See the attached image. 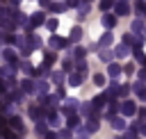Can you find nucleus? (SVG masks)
Instances as JSON below:
<instances>
[{
	"mask_svg": "<svg viewBox=\"0 0 146 139\" xmlns=\"http://www.w3.org/2000/svg\"><path fill=\"white\" fill-rule=\"evenodd\" d=\"M48 43H50V48H52V50H62V48H66V46H68V41H66V39H62V36H57L55 32H52V36L48 39Z\"/></svg>",
	"mask_w": 146,
	"mask_h": 139,
	"instance_id": "nucleus-1",
	"label": "nucleus"
},
{
	"mask_svg": "<svg viewBox=\"0 0 146 139\" xmlns=\"http://www.w3.org/2000/svg\"><path fill=\"white\" fill-rule=\"evenodd\" d=\"M119 112H121V116H125V118H128V116H135L137 105H135L132 100H125V103H121V109H119Z\"/></svg>",
	"mask_w": 146,
	"mask_h": 139,
	"instance_id": "nucleus-2",
	"label": "nucleus"
},
{
	"mask_svg": "<svg viewBox=\"0 0 146 139\" xmlns=\"http://www.w3.org/2000/svg\"><path fill=\"white\" fill-rule=\"evenodd\" d=\"M114 14H116V16H128V14H130V5H128V0H119V2L114 5Z\"/></svg>",
	"mask_w": 146,
	"mask_h": 139,
	"instance_id": "nucleus-3",
	"label": "nucleus"
},
{
	"mask_svg": "<svg viewBox=\"0 0 146 139\" xmlns=\"http://www.w3.org/2000/svg\"><path fill=\"white\" fill-rule=\"evenodd\" d=\"M100 23H103V27L112 30V27L116 25V14H107V11H105V14H103V21H100Z\"/></svg>",
	"mask_w": 146,
	"mask_h": 139,
	"instance_id": "nucleus-4",
	"label": "nucleus"
},
{
	"mask_svg": "<svg viewBox=\"0 0 146 139\" xmlns=\"http://www.w3.org/2000/svg\"><path fill=\"white\" fill-rule=\"evenodd\" d=\"M75 107H78V100H75V98H66V100H64V109H62V112L71 116V114H75Z\"/></svg>",
	"mask_w": 146,
	"mask_h": 139,
	"instance_id": "nucleus-5",
	"label": "nucleus"
},
{
	"mask_svg": "<svg viewBox=\"0 0 146 139\" xmlns=\"http://www.w3.org/2000/svg\"><path fill=\"white\" fill-rule=\"evenodd\" d=\"M2 57H5V62H7V64H14V66H16V59H18V55H16L11 48H7V50L2 52Z\"/></svg>",
	"mask_w": 146,
	"mask_h": 139,
	"instance_id": "nucleus-6",
	"label": "nucleus"
},
{
	"mask_svg": "<svg viewBox=\"0 0 146 139\" xmlns=\"http://www.w3.org/2000/svg\"><path fill=\"white\" fill-rule=\"evenodd\" d=\"M121 71H123V68H121L119 64H114V62H112V64L107 66V73H110V77H112V80H116V77L121 75Z\"/></svg>",
	"mask_w": 146,
	"mask_h": 139,
	"instance_id": "nucleus-7",
	"label": "nucleus"
},
{
	"mask_svg": "<svg viewBox=\"0 0 146 139\" xmlns=\"http://www.w3.org/2000/svg\"><path fill=\"white\" fill-rule=\"evenodd\" d=\"M82 77H84V73H71L68 75V84L71 87H80L82 84Z\"/></svg>",
	"mask_w": 146,
	"mask_h": 139,
	"instance_id": "nucleus-8",
	"label": "nucleus"
},
{
	"mask_svg": "<svg viewBox=\"0 0 146 139\" xmlns=\"http://www.w3.org/2000/svg\"><path fill=\"white\" fill-rule=\"evenodd\" d=\"M25 41H27V46H30V48H32V50H34V48H39V46H41V39H39V36H36V34H27V39H25Z\"/></svg>",
	"mask_w": 146,
	"mask_h": 139,
	"instance_id": "nucleus-9",
	"label": "nucleus"
},
{
	"mask_svg": "<svg viewBox=\"0 0 146 139\" xmlns=\"http://www.w3.org/2000/svg\"><path fill=\"white\" fill-rule=\"evenodd\" d=\"M30 116H32L34 121H39V118L43 116V107H39V105H32V107H30Z\"/></svg>",
	"mask_w": 146,
	"mask_h": 139,
	"instance_id": "nucleus-10",
	"label": "nucleus"
},
{
	"mask_svg": "<svg viewBox=\"0 0 146 139\" xmlns=\"http://www.w3.org/2000/svg\"><path fill=\"white\" fill-rule=\"evenodd\" d=\"M21 89L27 91V93H30V91H36V82H32V80H23V82H21Z\"/></svg>",
	"mask_w": 146,
	"mask_h": 139,
	"instance_id": "nucleus-11",
	"label": "nucleus"
},
{
	"mask_svg": "<svg viewBox=\"0 0 146 139\" xmlns=\"http://www.w3.org/2000/svg\"><path fill=\"white\" fill-rule=\"evenodd\" d=\"M48 123H50V125H57V128L62 125V118L57 116V112H55V109H52V112H48Z\"/></svg>",
	"mask_w": 146,
	"mask_h": 139,
	"instance_id": "nucleus-12",
	"label": "nucleus"
},
{
	"mask_svg": "<svg viewBox=\"0 0 146 139\" xmlns=\"http://www.w3.org/2000/svg\"><path fill=\"white\" fill-rule=\"evenodd\" d=\"M114 39H112V32H105L103 36H100V43H98V48H105V46H110Z\"/></svg>",
	"mask_w": 146,
	"mask_h": 139,
	"instance_id": "nucleus-13",
	"label": "nucleus"
},
{
	"mask_svg": "<svg viewBox=\"0 0 146 139\" xmlns=\"http://www.w3.org/2000/svg\"><path fill=\"white\" fill-rule=\"evenodd\" d=\"M137 130H139V125L135 123L130 130H125V132H123V137H121V139H135V137H137Z\"/></svg>",
	"mask_w": 146,
	"mask_h": 139,
	"instance_id": "nucleus-14",
	"label": "nucleus"
},
{
	"mask_svg": "<svg viewBox=\"0 0 146 139\" xmlns=\"http://www.w3.org/2000/svg\"><path fill=\"white\" fill-rule=\"evenodd\" d=\"M50 9H52V11H57V14H59V11H66V9H68V2H52V5H50Z\"/></svg>",
	"mask_w": 146,
	"mask_h": 139,
	"instance_id": "nucleus-15",
	"label": "nucleus"
},
{
	"mask_svg": "<svg viewBox=\"0 0 146 139\" xmlns=\"http://www.w3.org/2000/svg\"><path fill=\"white\" fill-rule=\"evenodd\" d=\"M114 55H116V57H125V55H128V43H121V46H116Z\"/></svg>",
	"mask_w": 146,
	"mask_h": 139,
	"instance_id": "nucleus-16",
	"label": "nucleus"
},
{
	"mask_svg": "<svg viewBox=\"0 0 146 139\" xmlns=\"http://www.w3.org/2000/svg\"><path fill=\"white\" fill-rule=\"evenodd\" d=\"M135 59H137L139 64H146V57H144V52H141V46H135Z\"/></svg>",
	"mask_w": 146,
	"mask_h": 139,
	"instance_id": "nucleus-17",
	"label": "nucleus"
},
{
	"mask_svg": "<svg viewBox=\"0 0 146 139\" xmlns=\"http://www.w3.org/2000/svg\"><path fill=\"white\" fill-rule=\"evenodd\" d=\"M36 91H39V96H43L48 91V82L46 80H36Z\"/></svg>",
	"mask_w": 146,
	"mask_h": 139,
	"instance_id": "nucleus-18",
	"label": "nucleus"
},
{
	"mask_svg": "<svg viewBox=\"0 0 146 139\" xmlns=\"http://www.w3.org/2000/svg\"><path fill=\"white\" fill-rule=\"evenodd\" d=\"M87 128H89L91 132H96V130H98V118H96V116H89V121H87Z\"/></svg>",
	"mask_w": 146,
	"mask_h": 139,
	"instance_id": "nucleus-19",
	"label": "nucleus"
},
{
	"mask_svg": "<svg viewBox=\"0 0 146 139\" xmlns=\"http://www.w3.org/2000/svg\"><path fill=\"white\" fill-rule=\"evenodd\" d=\"M34 132H36V134H46V123H43L41 118L34 123Z\"/></svg>",
	"mask_w": 146,
	"mask_h": 139,
	"instance_id": "nucleus-20",
	"label": "nucleus"
},
{
	"mask_svg": "<svg viewBox=\"0 0 146 139\" xmlns=\"http://www.w3.org/2000/svg\"><path fill=\"white\" fill-rule=\"evenodd\" d=\"M80 36H82V30L80 27H71V41H80Z\"/></svg>",
	"mask_w": 146,
	"mask_h": 139,
	"instance_id": "nucleus-21",
	"label": "nucleus"
},
{
	"mask_svg": "<svg viewBox=\"0 0 146 139\" xmlns=\"http://www.w3.org/2000/svg\"><path fill=\"white\" fill-rule=\"evenodd\" d=\"M57 25H59V23H57V18H48V21H46V27H48L50 32H55V30H57Z\"/></svg>",
	"mask_w": 146,
	"mask_h": 139,
	"instance_id": "nucleus-22",
	"label": "nucleus"
},
{
	"mask_svg": "<svg viewBox=\"0 0 146 139\" xmlns=\"http://www.w3.org/2000/svg\"><path fill=\"white\" fill-rule=\"evenodd\" d=\"M66 123H68V128H78V125H80V118H78V116H75V114H71V116H68V121H66Z\"/></svg>",
	"mask_w": 146,
	"mask_h": 139,
	"instance_id": "nucleus-23",
	"label": "nucleus"
},
{
	"mask_svg": "<svg viewBox=\"0 0 146 139\" xmlns=\"http://www.w3.org/2000/svg\"><path fill=\"white\" fill-rule=\"evenodd\" d=\"M9 123H11V128H14V130H18V132H23V121H21V118H11Z\"/></svg>",
	"mask_w": 146,
	"mask_h": 139,
	"instance_id": "nucleus-24",
	"label": "nucleus"
},
{
	"mask_svg": "<svg viewBox=\"0 0 146 139\" xmlns=\"http://www.w3.org/2000/svg\"><path fill=\"white\" fill-rule=\"evenodd\" d=\"M114 5H116L114 0H100V9H103V11H107V9H112Z\"/></svg>",
	"mask_w": 146,
	"mask_h": 139,
	"instance_id": "nucleus-25",
	"label": "nucleus"
},
{
	"mask_svg": "<svg viewBox=\"0 0 146 139\" xmlns=\"http://www.w3.org/2000/svg\"><path fill=\"white\" fill-rule=\"evenodd\" d=\"M73 55H75V62H82V57H84V48H80V46H78V48L73 50Z\"/></svg>",
	"mask_w": 146,
	"mask_h": 139,
	"instance_id": "nucleus-26",
	"label": "nucleus"
},
{
	"mask_svg": "<svg viewBox=\"0 0 146 139\" xmlns=\"http://www.w3.org/2000/svg\"><path fill=\"white\" fill-rule=\"evenodd\" d=\"M100 59H103V62H107V64H112V52H107V50H103V48H100Z\"/></svg>",
	"mask_w": 146,
	"mask_h": 139,
	"instance_id": "nucleus-27",
	"label": "nucleus"
},
{
	"mask_svg": "<svg viewBox=\"0 0 146 139\" xmlns=\"http://www.w3.org/2000/svg\"><path fill=\"white\" fill-rule=\"evenodd\" d=\"M112 125H114L116 130H123V128H125V121H123V118H112Z\"/></svg>",
	"mask_w": 146,
	"mask_h": 139,
	"instance_id": "nucleus-28",
	"label": "nucleus"
},
{
	"mask_svg": "<svg viewBox=\"0 0 146 139\" xmlns=\"http://www.w3.org/2000/svg\"><path fill=\"white\" fill-rule=\"evenodd\" d=\"M2 27H5L7 32H9V30H14V21H9V18H5V21H2Z\"/></svg>",
	"mask_w": 146,
	"mask_h": 139,
	"instance_id": "nucleus-29",
	"label": "nucleus"
},
{
	"mask_svg": "<svg viewBox=\"0 0 146 139\" xmlns=\"http://www.w3.org/2000/svg\"><path fill=\"white\" fill-rule=\"evenodd\" d=\"M71 68H73V62L71 59H64L62 62V71H71Z\"/></svg>",
	"mask_w": 146,
	"mask_h": 139,
	"instance_id": "nucleus-30",
	"label": "nucleus"
},
{
	"mask_svg": "<svg viewBox=\"0 0 146 139\" xmlns=\"http://www.w3.org/2000/svg\"><path fill=\"white\" fill-rule=\"evenodd\" d=\"M94 84L103 87V84H105V75H94Z\"/></svg>",
	"mask_w": 146,
	"mask_h": 139,
	"instance_id": "nucleus-31",
	"label": "nucleus"
},
{
	"mask_svg": "<svg viewBox=\"0 0 146 139\" xmlns=\"http://www.w3.org/2000/svg\"><path fill=\"white\" fill-rule=\"evenodd\" d=\"M132 32H135V34L141 32V21H135V23H132Z\"/></svg>",
	"mask_w": 146,
	"mask_h": 139,
	"instance_id": "nucleus-32",
	"label": "nucleus"
},
{
	"mask_svg": "<svg viewBox=\"0 0 146 139\" xmlns=\"http://www.w3.org/2000/svg\"><path fill=\"white\" fill-rule=\"evenodd\" d=\"M62 77H64V75H62V71H55V73H52V82H57V84H59V82H62Z\"/></svg>",
	"mask_w": 146,
	"mask_h": 139,
	"instance_id": "nucleus-33",
	"label": "nucleus"
},
{
	"mask_svg": "<svg viewBox=\"0 0 146 139\" xmlns=\"http://www.w3.org/2000/svg\"><path fill=\"white\" fill-rule=\"evenodd\" d=\"M137 11H139V14L146 11V2H144V0H137Z\"/></svg>",
	"mask_w": 146,
	"mask_h": 139,
	"instance_id": "nucleus-34",
	"label": "nucleus"
},
{
	"mask_svg": "<svg viewBox=\"0 0 146 139\" xmlns=\"http://www.w3.org/2000/svg\"><path fill=\"white\" fill-rule=\"evenodd\" d=\"M128 93H130V84H123V87H121V96H119V98H123V96H128Z\"/></svg>",
	"mask_w": 146,
	"mask_h": 139,
	"instance_id": "nucleus-35",
	"label": "nucleus"
},
{
	"mask_svg": "<svg viewBox=\"0 0 146 139\" xmlns=\"http://www.w3.org/2000/svg\"><path fill=\"white\" fill-rule=\"evenodd\" d=\"M78 73H87V64L84 62H78Z\"/></svg>",
	"mask_w": 146,
	"mask_h": 139,
	"instance_id": "nucleus-36",
	"label": "nucleus"
},
{
	"mask_svg": "<svg viewBox=\"0 0 146 139\" xmlns=\"http://www.w3.org/2000/svg\"><path fill=\"white\" fill-rule=\"evenodd\" d=\"M132 71H135V66H132V64H125V66H123V73H128V75H130Z\"/></svg>",
	"mask_w": 146,
	"mask_h": 139,
	"instance_id": "nucleus-37",
	"label": "nucleus"
},
{
	"mask_svg": "<svg viewBox=\"0 0 146 139\" xmlns=\"http://www.w3.org/2000/svg\"><path fill=\"white\" fill-rule=\"evenodd\" d=\"M139 118H141V121H146V107H141V109H139Z\"/></svg>",
	"mask_w": 146,
	"mask_h": 139,
	"instance_id": "nucleus-38",
	"label": "nucleus"
},
{
	"mask_svg": "<svg viewBox=\"0 0 146 139\" xmlns=\"http://www.w3.org/2000/svg\"><path fill=\"white\" fill-rule=\"evenodd\" d=\"M46 139H59V134H55V132H46Z\"/></svg>",
	"mask_w": 146,
	"mask_h": 139,
	"instance_id": "nucleus-39",
	"label": "nucleus"
},
{
	"mask_svg": "<svg viewBox=\"0 0 146 139\" xmlns=\"http://www.w3.org/2000/svg\"><path fill=\"white\" fill-rule=\"evenodd\" d=\"M41 2V7H50V0H39Z\"/></svg>",
	"mask_w": 146,
	"mask_h": 139,
	"instance_id": "nucleus-40",
	"label": "nucleus"
},
{
	"mask_svg": "<svg viewBox=\"0 0 146 139\" xmlns=\"http://www.w3.org/2000/svg\"><path fill=\"white\" fill-rule=\"evenodd\" d=\"M141 134H144V137H146V123H144V125H141Z\"/></svg>",
	"mask_w": 146,
	"mask_h": 139,
	"instance_id": "nucleus-41",
	"label": "nucleus"
}]
</instances>
